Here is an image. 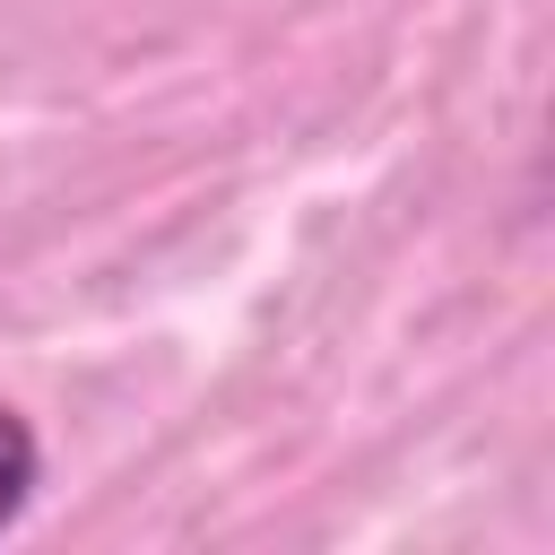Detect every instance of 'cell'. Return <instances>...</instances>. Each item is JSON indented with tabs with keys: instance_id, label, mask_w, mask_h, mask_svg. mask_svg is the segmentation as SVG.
Segmentation results:
<instances>
[{
	"instance_id": "obj_1",
	"label": "cell",
	"mask_w": 555,
	"mask_h": 555,
	"mask_svg": "<svg viewBox=\"0 0 555 555\" xmlns=\"http://www.w3.org/2000/svg\"><path fill=\"white\" fill-rule=\"evenodd\" d=\"M35 486H43V451H35L26 416H9V408H0V529L35 503Z\"/></svg>"
}]
</instances>
